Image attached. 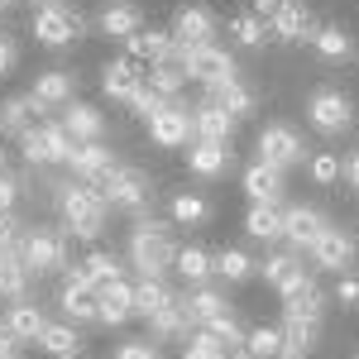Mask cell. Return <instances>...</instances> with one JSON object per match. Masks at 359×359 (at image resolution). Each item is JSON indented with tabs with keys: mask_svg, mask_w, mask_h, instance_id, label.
I'll list each match as a JSON object with an SVG mask.
<instances>
[{
	"mask_svg": "<svg viewBox=\"0 0 359 359\" xmlns=\"http://www.w3.org/2000/svg\"><path fill=\"white\" fill-rule=\"evenodd\" d=\"M57 211H62V225H67V235H77V240H96L101 230H106V216H111V206H106V196L96 192L91 182H72V187H62L57 196Z\"/></svg>",
	"mask_w": 359,
	"mask_h": 359,
	"instance_id": "obj_1",
	"label": "cell"
},
{
	"mask_svg": "<svg viewBox=\"0 0 359 359\" xmlns=\"http://www.w3.org/2000/svg\"><path fill=\"white\" fill-rule=\"evenodd\" d=\"M172 259H177V245H172L168 225L139 221L135 235H130V264H135L144 278H163L168 269H172Z\"/></svg>",
	"mask_w": 359,
	"mask_h": 359,
	"instance_id": "obj_2",
	"label": "cell"
},
{
	"mask_svg": "<svg viewBox=\"0 0 359 359\" xmlns=\"http://www.w3.org/2000/svg\"><path fill=\"white\" fill-rule=\"evenodd\" d=\"M34 39H39L43 48H67V43H77V39H82V15H77V10H67L62 0L39 5V10H34Z\"/></svg>",
	"mask_w": 359,
	"mask_h": 359,
	"instance_id": "obj_3",
	"label": "cell"
},
{
	"mask_svg": "<svg viewBox=\"0 0 359 359\" xmlns=\"http://www.w3.org/2000/svg\"><path fill=\"white\" fill-rule=\"evenodd\" d=\"M306 120H311V130H321V135H345L350 120H355V106H350V96H345L340 86H321V91H311V101H306Z\"/></svg>",
	"mask_w": 359,
	"mask_h": 359,
	"instance_id": "obj_4",
	"label": "cell"
},
{
	"mask_svg": "<svg viewBox=\"0 0 359 359\" xmlns=\"http://www.w3.org/2000/svg\"><path fill=\"white\" fill-rule=\"evenodd\" d=\"M177 57H182L187 82H196V86H216V82H225V77H235V62H230V53H225V48H216V43L177 48Z\"/></svg>",
	"mask_w": 359,
	"mask_h": 359,
	"instance_id": "obj_5",
	"label": "cell"
},
{
	"mask_svg": "<svg viewBox=\"0 0 359 359\" xmlns=\"http://www.w3.org/2000/svg\"><path fill=\"white\" fill-rule=\"evenodd\" d=\"M149 139L163 144V149H182V144H192V106H182V96L163 101L158 111L149 115Z\"/></svg>",
	"mask_w": 359,
	"mask_h": 359,
	"instance_id": "obj_6",
	"label": "cell"
},
{
	"mask_svg": "<svg viewBox=\"0 0 359 359\" xmlns=\"http://www.w3.org/2000/svg\"><path fill=\"white\" fill-rule=\"evenodd\" d=\"M96 192L106 196V206H115V211H144V206H149V172H139V168H115Z\"/></svg>",
	"mask_w": 359,
	"mask_h": 359,
	"instance_id": "obj_7",
	"label": "cell"
},
{
	"mask_svg": "<svg viewBox=\"0 0 359 359\" xmlns=\"http://www.w3.org/2000/svg\"><path fill=\"white\" fill-rule=\"evenodd\" d=\"M20 259H25L29 278L39 273H57V269H67V249H62V235L57 230H29L25 245H20Z\"/></svg>",
	"mask_w": 359,
	"mask_h": 359,
	"instance_id": "obj_8",
	"label": "cell"
},
{
	"mask_svg": "<svg viewBox=\"0 0 359 359\" xmlns=\"http://www.w3.org/2000/svg\"><path fill=\"white\" fill-rule=\"evenodd\" d=\"M20 144H25V158H29V163H67V154H72V135H67L57 120L25 130Z\"/></svg>",
	"mask_w": 359,
	"mask_h": 359,
	"instance_id": "obj_9",
	"label": "cell"
},
{
	"mask_svg": "<svg viewBox=\"0 0 359 359\" xmlns=\"http://www.w3.org/2000/svg\"><path fill=\"white\" fill-rule=\"evenodd\" d=\"M67 168L82 177V182H91V187H101L106 177H111L115 168V149L106 144V139H86V144H72V154H67Z\"/></svg>",
	"mask_w": 359,
	"mask_h": 359,
	"instance_id": "obj_10",
	"label": "cell"
},
{
	"mask_svg": "<svg viewBox=\"0 0 359 359\" xmlns=\"http://www.w3.org/2000/svg\"><path fill=\"white\" fill-rule=\"evenodd\" d=\"M306 149H302V135L292 125H269L259 135V163H273V168H292L302 163Z\"/></svg>",
	"mask_w": 359,
	"mask_h": 359,
	"instance_id": "obj_11",
	"label": "cell"
},
{
	"mask_svg": "<svg viewBox=\"0 0 359 359\" xmlns=\"http://www.w3.org/2000/svg\"><path fill=\"white\" fill-rule=\"evenodd\" d=\"M57 306L67 311V321H96V283L86 278V269H67Z\"/></svg>",
	"mask_w": 359,
	"mask_h": 359,
	"instance_id": "obj_12",
	"label": "cell"
},
{
	"mask_svg": "<svg viewBox=\"0 0 359 359\" xmlns=\"http://www.w3.org/2000/svg\"><path fill=\"white\" fill-rule=\"evenodd\" d=\"M311 259H316V269H331V273H345L350 264H355V240L345 235V230H335V225H326L321 235H316V245L306 249Z\"/></svg>",
	"mask_w": 359,
	"mask_h": 359,
	"instance_id": "obj_13",
	"label": "cell"
},
{
	"mask_svg": "<svg viewBox=\"0 0 359 359\" xmlns=\"http://www.w3.org/2000/svg\"><path fill=\"white\" fill-rule=\"evenodd\" d=\"M321 230H326V216H321L316 206H287V211H283V240L297 249V254L316 245Z\"/></svg>",
	"mask_w": 359,
	"mask_h": 359,
	"instance_id": "obj_14",
	"label": "cell"
},
{
	"mask_svg": "<svg viewBox=\"0 0 359 359\" xmlns=\"http://www.w3.org/2000/svg\"><path fill=\"white\" fill-rule=\"evenodd\" d=\"M130 316H135V287H130L125 278L96 287V321H101V326H120V321H130Z\"/></svg>",
	"mask_w": 359,
	"mask_h": 359,
	"instance_id": "obj_15",
	"label": "cell"
},
{
	"mask_svg": "<svg viewBox=\"0 0 359 359\" xmlns=\"http://www.w3.org/2000/svg\"><path fill=\"white\" fill-rule=\"evenodd\" d=\"M269 34H273V39H283V43L311 39V34H316V15L306 10L302 0H283V10L269 20Z\"/></svg>",
	"mask_w": 359,
	"mask_h": 359,
	"instance_id": "obj_16",
	"label": "cell"
},
{
	"mask_svg": "<svg viewBox=\"0 0 359 359\" xmlns=\"http://www.w3.org/2000/svg\"><path fill=\"white\" fill-rule=\"evenodd\" d=\"M57 125L72 135V144L106 139V115L96 111V106H82V101H67V106H62V115H57Z\"/></svg>",
	"mask_w": 359,
	"mask_h": 359,
	"instance_id": "obj_17",
	"label": "cell"
},
{
	"mask_svg": "<svg viewBox=\"0 0 359 359\" xmlns=\"http://www.w3.org/2000/svg\"><path fill=\"white\" fill-rule=\"evenodd\" d=\"M211 34H216V20H211V10H201V5H187V10H177V20H172V39H177V48L211 43Z\"/></svg>",
	"mask_w": 359,
	"mask_h": 359,
	"instance_id": "obj_18",
	"label": "cell"
},
{
	"mask_svg": "<svg viewBox=\"0 0 359 359\" xmlns=\"http://www.w3.org/2000/svg\"><path fill=\"white\" fill-rule=\"evenodd\" d=\"M259 269H264V278L273 283L283 297H287V292H297L302 283H311V278H306V264H302V254H297V249H287V254H273V259H269V264H259Z\"/></svg>",
	"mask_w": 359,
	"mask_h": 359,
	"instance_id": "obj_19",
	"label": "cell"
},
{
	"mask_svg": "<svg viewBox=\"0 0 359 359\" xmlns=\"http://www.w3.org/2000/svg\"><path fill=\"white\" fill-rule=\"evenodd\" d=\"M187 168H192L196 177H221L225 168H230V144H221V139H192Z\"/></svg>",
	"mask_w": 359,
	"mask_h": 359,
	"instance_id": "obj_20",
	"label": "cell"
},
{
	"mask_svg": "<svg viewBox=\"0 0 359 359\" xmlns=\"http://www.w3.org/2000/svg\"><path fill=\"white\" fill-rule=\"evenodd\" d=\"M144 82L154 86L163 101H172V96H182V86H187V72H182V57H177V48L163 57V62H149V72H144Z\"/></svg>",
	"mask_w": 359,
	"mask_h": 359,
	"instance_id": "obj_21",
	"label": "cell"
},
{
	"mask_svg": "<svg viewBox=\"0 0 359 359\" xmlns=\"http://www.w3.org/2000/svg\"><path fill=\"white\" fill-rule=\"evenodd\" d=\"M192 135L230 144V135H235V115H225L216 101H201V106H192Z\"/></svg>",
	"mask_w": 359,
	"mask_h": 359,
	"instance_id": "obj_22",
	"label": "cell"
},
{
	"mask_svg": "<svg viewBox=\"0 0 359 359\" xmlns=\"http://www.w3.org/2000/svg\"><path fill=\"white\" fill-rule=\"evenodd\" d=\"M149 331H154V340H187V335L196 331L192 316H187V302H182V297H172L158 316H149Z\"/></svg>",
	"mask_w": 359,
	"mask_h": 359,
	"instance_id": "obj_23",
	"label": "cell"
},
{
	"mask_svg": "<svg viewBox=\"0 0 359 359\" xmlns=\"http://www.w3.org/2000/svg\"><path fill=\"white\" fill-rule=\"evenodd\" d=\"M144 62H135V57H120V62H106V72H101V86H106V96L111 101H125L130 91H135L139 82H144Z\"/></svg>",
	"mask_w": 359,
	"mask_h": 359,
	"instance_id": "obj_24",
	"label": "cell"
},
{
	"mask_svg": "<svg viewBox=\"0 0 359 359\" xmlns=\"http://www.w3.org/2000/svg\"><path fill=\"white\" fill-rule=\"evenodd\" d=\"M206 101H216V106H221L225 115H235V120L254 111V91H249V86L240 82V77H225V82L206 86Z\"/></svg>",
	"mask_w": 359,
	"mask_h": 359,
	"instance_id": "obj_25",
	"label": "cell"
},
{
	"mask_svg": "<svg viewBox=\"0 0 359 359\" xmlns=\"http://www.w3.org/2000/svg\"><path fill=\"white\" fill-rule=\"evenodd\" d=\"M321 311H326V297L316 283H302L297 292L283 297V321H321Z\"/></svg>",
	"mask_w": 359,
	"mask_h": 359,
	"instance_id": "obj_26",
	"label": "cell"
},
{
	"mask_svg": "<svg viewBox=\"0 0 359 359\" xmlns=\"http://www.w3.org/2000/svg\"><path fill=\"white\" fill-rule=\"evenodd\" d=\"M172 48H177V39L163 34V29H139V34H130V57L144 62V67H149V62H163Z\"/></svg>",
	"mask_w": 359,
	"mask_h": 359,
	"instance_id": "obj_27",
	"label": "cell"
},
{
	"mask_svg": "<svg viewBox=\"0 0 359 359\" xmlns=\"http://www.w3.org/2000/svg\"><path fill=\"white\" fill-rule=\"evenodd\" d=\"M39 115H43V106L34 101V91H29V96H15V101L0 106V130H5V135H25V130L39 125Z\"/></svg>",
	"mask_w": 359,
	"mask_h": 359,
	"instance_id": "obj_28",
	"label": "cell"
},
{
	"mask_svg": "<svg viewBox=\"0 0 359 359\" xmlns=\"http://www.w3.org/2000/svg\"><path fill=\"white\" fill-rule=\"evenodd\" d=\"M0 326L15 335V340H39V331H43L48 321H43V311L29 302V297H20V302L5 311V321H0Z\"/></svg>",
	"mask_w": 359,
	"mask_h": 359,
	"instance_id": "obj_29",
	"label": "cell"
},
{
	"mask_svg": "<svg viewBox=\"0 0 359 359\" xmlns=\"http://www.w3.org/2000/svg\"><path fill=\"white\" fill-rule=\"evenodd\" d=\"M245 192H249V201H278L283 196V168H273V163L245 168Z\"/></svg>",
	"mask_w": 359,
	"mask_h": 359,
	"instance_id": "obj_30",
	"label": "cell"
},
{
	"mask_svg": "<svg viewBox=\"0 0 359 359\" xmlns=\"http://www.w3.org/2000/svg\"><path fill=\"white\" fill-rule=\"evenodd\" d=\"M101 29H106L111 39H130V34L144 29V15H139V5H130V0H115V5L101 10Z\"/></svg>",
	"mask_w": 359,
	"mask_h": 359,
	"instance_id": "obj_31",
	"label": "cell"
},
{
	"mask_svg": "<svg viewBox=\"0 0 359 359\" xmlns=\"http://www.w3.org/2000/svg\"><path fill=\"white\" fill-rule=\"evenodd\" d=\"M25 287H29V269H25V259H20V249H0V297L20 302Z\"/></svg>",
	"mask_w": 359,
	"mask_h": 359,
	"instance_id": "obj_32",
	"label": "cell"
},
{
	"mask_svg": "<svg viewBox=\"0 0 359 359\" xmlns=\"http://www.w3.org/2000/svg\"><path fill=\"white\" fill-rule=\"evenodd\" d=\"M245 230L254 240H283V211H278V201H254L245 216Z\"/></svg>",
	"mask_w": 359,
	"mask_h": 359,
	"instance_id": "obj_33",
	"label": "cell"
},
{
	"mask_svg": "<svg viewBox=\"0 0 359 359\" xmlns=\"http://www.w3.org/2000/svg\"><path fill=\"white\" fill-rule=\"evenodd\" d=\"M34 101H39L43 111L67 106V101H72V77H67V72H39V82H34Z\"/></svg>",
	"mask_w": 359,
	"mask_h": 359,
	"instance_id": "obj_34",
	"label": "cell"
},
{
	"mask_svg": "<svg viewBox=\"0 0 359 359\" xmlns=\"http://www.w3.org/2000/svg\"><path fill=\"white\" fill-rule=\"evenodd\" d=\"M311 48L326 57V62H345V57L355 53V43H350V34L335 25H316V34H311Z\"/></svg>",
	"mask_w": 359,
	"mask_h": 359,
	"instance_id": "obj_35",
	"label": "cell"
},
{
	"mask_svg": "<svg viewBox=\"0 0 359 359\" xmlns=\"http://www.w3.org/2000/svg\"><path fill=\"white\" fill-rule=\"evenodd\" d=\"M172 297H177V292H168L158 278H139V283H135V316H144V321H149V316H158Z\"/></svg>",
	"mask_w": 359,
	"mask_h": 359,
	"instance_id": "obj_36",
	"label": "cell"
},
{
	"mask_svg": "<svg viewBox=\"0 0 359 359\" xmlns=\"http://www.w3.org/2000/svg\"><path fill=\"white\" fill-rule=\"evenodd\" d=\"M316 326H321V321H283V355L306 359L316 350Z\"/></svg>",
	"mask_w": 359,
	"mask_h": 359,
	"instance_id": "obj_37",
	"label": "cell"
},
{
	"mask_svg": "<svg viewBox=\"0 0 359 359\" xmlns=\"http://www.w3.org/2000/svg\"><path fill=\"white\" fill-rule=\"evenodd\" d=\"M172 269H177V273L187 278L192 287H201L206 278L216 273V269H211V254H206V249H196V245H182V249H177V259H172Z\"/></svg>",
	"mask_w": 359,
	"mask_h": 359,
	"instance_id": "obj_38",
	"label": "cell"
},
{
	"mask_svg": "<svg viewBox=\"0 0 359 359\" xmlns=\"http://www.w3.org/2000/svg\"><path fill=\"white\" fill-rule=\"evenodd\" d=\"M39 345H43L48 355H57V359H77L82 335H77V326H43V331H39Z\"/></svg>",
	"mask_w": 359,
	"mask_h": 359,
	"instance_id": "obj_39",
	"label": "cell"
},
{
	"mask_svg": "<svg viewBox=\"0 0 359 359\" xmlns=\"http://www.w3.org/2000/svg\"><path fill=\"white\" fill-rule=\"evenodd\" d=\"M182 302H187V316H192V326H206L216 311H225V297L216 292V287H206V283H201V287H192Z\"/></svg>",
	"mask_w": 359,
	"mask_h": 359,
	"instance_id": "obj_40",
	"label": "cell"
},
{
	"mask_svg": "<svg viewBox=\"0 0 359 359\" xmlns=\"http://www.w3.org/2000/svg\"><path fill=\"white\" fill-rule=\"evenodd\" d=\"M82 269H86V278H91L96 287H106V283H115V278H125V269H120V259H115L111 249H91Z\"/></svg>",
	"mask_w": 359,
	"mask_h": 359,
	"instance_id": "obj_41",
	"label": "cell"
},
{
	"mask_svg": "<svg viewBox=\"0 0 359 359\" xmlns=\"http://www.w3.org/2000/svg\"><path fill=\"white\" fill-rule=\"evenodd\" d=\"M211 269L221 278H230V283H245V278L254 273V259H249L245 249H221V254L211 259Z\"/></svg>",
	"mask_w": 359,
	"mask_h": 359,
	"instance_id": "obj_42",
	"label": "cell"
},
{
	"mask_svg": "<svg viewBox=\"0 0 359 359\" xmlns=\"http://www.w3.org/2000/svg\"><path fill=\"white\" fill-rule=\"evenodd\" d=\"M245 350H249L254 359L283 355V326H259V331H249V335H245Z\"/></svg>",
	"mask_w": 359,
	"mask_h": 359,
	"instance_id": "obj_43",
	"label": "cell"
},
{
	"mask_svg": "<svg viewBox=\"0 0 359 359\" xmlns=\"http://www.w3.org/2000/svg\"><path fill=\"white\" fill-rule=\"evenodd\" d=\"M206 211H211V206H206V201H201L196 192H177V196H172V221H177V225L206 221Z\"/></svg>",
	"mask_w": 359,
	"mask_h": 359,
	"instance_id": "obj_44",
	"label": "cell"
},
{
	"mask_svg": "<svg viewBox=\"0 0 359 359\" xmlns=\"http://www.w3.org/2000/svg\"><path fill=\"white\" fill-rule=\"evenodd\" d=\"M230 34H235L240 43H249V48H259V43L269 39V25H264L259 15H235V20H230Z\"/></svg>",
	"mask_w": 359,
	"mask_h": 359,
	"instance_id": "obj_45",
	"label": "cell"
},
{
	"mask_svg": "<svg viewBox=\"0 0 359 359\" xmlns=\"http://www.w3.org/2000/svg\"><path fill=\"white\" fill-rule=\"evenodd\" d=\"M206 331H211V335H221L230 350H235V345H245V335H240V321H235V311H230V306H225V311H216V316L206 321Z\"/></svg>",
	"mask_w": 359,
	"mask_h": 359,
	"instance_id": "obj_46",
	"label": "cell"
},
{
	"mask_svg": "<svg viewBox=\"0 0 359 359\" xmlns=\"http://www.w3.org/2000/svg\"><path fill=\"white\" fill-rule=\"evenodd\" d=\"M125 106H130V111H135V115H154V111H158V106H163V96H158V91H154V86H149V82H139L135 91L125 96Z\"/></svg>",
	"mask_w": 359,
	"mask_h": 359,
	"instance_id": "obj_47",
	"label": "cell"
},
{
	"mask_svg": "<svg viewBox=\"0 0 359 359\" xmlns=\"http://www.w3.org/2000/svg\"><path fill=\"white\" fill-rule=\"evenodd\" d=\"M335 177H340V158H335V154H316V158H311V182L331 187Z\"/></svg>",
	"mask_w": 359,
	"mask_h": 359,
	"instance_id": "obj_48",
	"label": "cell"
},
{
	"mask_svg": "<svg viewBox=\"0 0 359 359\" xmlns=\"http://www.w3.org/2000/svg\"><path fill=\"white\" fill-rule=\"evenodd\" d=\"M115 359H158V345L154 340H125L115 350Z\"/></svg>",
	"mask_w": 359,
	"mask_h": 359,
	"instance_id": "obj_49",
	"label": "cell"
},
{
	"mask_svg": "<svg viewBox=\"0 0 359 359\" xmlns=\"http://www.w3.org/2000/svg\"><path fill=\"white\" fill-rule=\"evenodd\" d=\"M335 302L340 306H359V278H340V283H335Z\"/></svg>",
	"mask_w": 359,
	"mask_h": 359,
	"instance_id": "obj_50",
	"label": "cell"
},
{
	"mask_svg": "<svg viewBox=\"0 0 359 359\" xmlns=\"http://www.w3.org/2000/svg\"><path fill=\"white\" fill-rule=\"evenodd\" d=\"M15 196H20L15 177H10V172H0V211H15Z\"/></svg>",
	"mask_w": 359,
	"mask_h": 359,
	"instance_id": "obj_51",
	"label": "cell"
},
{
	"mask_svg": "<svg viewBox=\"0 0 359 359\" xmlns=\"http://www.w3.org/2000/svg\"><path fill=\"white\" fill-rule=\"evenodd\" d=\"M278 10H283V0H249V15H259V20H264V25H269V20H273Z\"/></svg>",
	"mask_w": 359,
	"mask_h": 359,
	"instance_id": "obj_52",
	"label": "cell"
},
{
	"mask_svg": "<svg viewBox=\"0 0 359 359\" xmlns=\"http://www.w3.org/2000/svg\"><path fill=\"white\" fill-rule=\"evenodd\" d=\"M15 345H20V340H15V335L0 326V359H20V350H15Z\"/></svg>",
	"mask_w": 359,
	"mask_h": 359,
	"instance_id": "obj_53",
	"label": "cell"
},
{
	"mask_svg": "<svg viewBox=\"0 0 359 359\" xmlns=\"http://www.w3.org/2000/svg\"><path fill=\"white\" fill-rule=\"evenodd\" d=\"M10 67H15V43L0 39V72H10Z\"/></svg>",
	"mask_w": 359,
	"mask_h": 359,
	"instance_id": "obj_54",
	"label": "cell"
},
{
	"mask_svg": "<svg viewBox=\"0 0 359 359\" xmlns=\"http://www.w3.org/2000/svg\"><path fill=\"white\" fill-rule=\"evenodd\" d=\"M340 168H345V177L355 182V192H359V154H350V163H340Z\"/></svg>",
	"mask_w": 359,
	"mask_h": 359,
	"instance_id": "obj_55",
	"label": "cell"
},
{
	"mask_svg": "<svg viewBox=\"0 0 359 359\" xmlns=\"http://www.w3.org/2000/svg\"><path fill=\"white\" fill-rule=\"evenodd\" d=\"M225 359H254V355H249L245 345H235V350H230V355H225Z\"/></svg>",
	"mask_w": 359,
	"mask_h": 359,
	"instance_id": "obj_56",
	"label": "cell"
},
{
	"mask_svg": "<svg viewBox=\"0 0 359 359\" xmlns=\"http://www.w3.org/2000/svg\"><path fill=\"white\" fill-rule=\"evenodd\" d=\"M34 5H53V0H34Z\"/></svg>",
	"mask_w": 359,
	"mask_h": 359,
	"instance_id": "obj_57",
	"label": "cell"
},
{
	"mask_svg": "<svg viewBox=\"0 0 359 359\" xmlns=\"http://www.w3.org/2000/svg\"><path fill=\"white\" fill-rule=\"evenodd\" d=\"M5 5H15V0H0V10H5Z\"/></svg>",
	"mask_w": 359,
	"mask_h": 359,
	"instance_id": "obj_58",
	"label": "cell"
},
{
	"mask_svg": "<svg viewBox=\"0 0 359 359\" xmlns=\"http://www.w3.org/2000/svg\"><path fill=\"white\" fill-rule=\"evenodd\" d=\"M0 172H5V158H0Z\"/></svg>",
	"mask_w": 359,
	"mask_h": 359,
	"instance_id": "obj_59",
	"label": "cell"
},
{
	"mask_svg": "<svg viewBox=\"0 0 359 359\" xmlns=\"http://www.w3.org/2000/svg\"><path fill=\"white\" fill-rule=\"evenodd\" d=\"M273 359H287V355H273Z\"/></svg>",
	"mask_w": 359,
	"mask_h": 359,
	"instance_id": "obj_60",
	"label": "cell"
}]
</instances>
